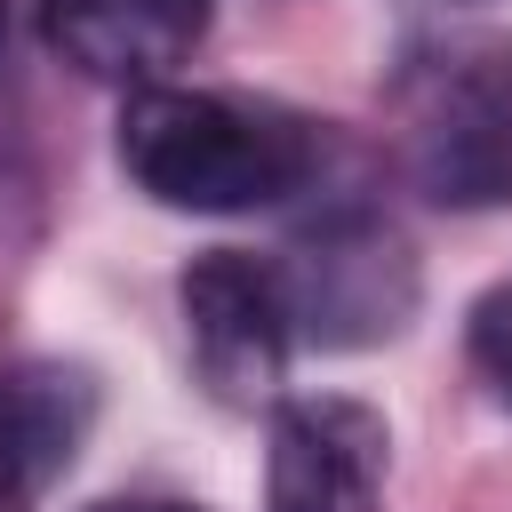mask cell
I'll return each mask as SVG.
<instances>
[{
	"label": "cell",
	"instance_id": "9c48e42d",
	"mask_svg": "<svg viewBox=\"0 0 512 512\" xmlns=\"http://www.w3.org/2000/svg\"><path fill=\"white\" fill-rule=\"evenodd\" d=\"M88 512H200V504H176V496H104Z\"/></svg>",
	"mask_w": 512,
	"mask_h": 512
},
{
	"label": "cell",
	"instance_id": "5b68a950",
	"mask_svg": "<svg viewBox=\"0 0 512 512\" xmlns=\"http://www.w3.org/2000/svg\"><path fill=\"white\" fill-rule=\"evenodd\" d=\"M288 280V312H296V336H320V344H368V336H392L416 280H408V256L392 232L376 224H328L304 256L280 264Z\"/></svg>",
	"mask_w": 512,
	"mask_h": 512
},
{
	"label": "cell",
	"instance_id": "277c9868",
	"mask_svg": "<svg viewBox=\"0 0 512 512\" xmlns=\"http://www.w3.org/2000/svg\"><path fill=\"white\" fill-rule=\"evenodd\" d=\"M392 432L360 400H280L264 448V512H384Z\"/></svg>",
	"mask_w": 512,
	"mask_h": 512
},
{
	"label": "cell",
	"instance_id": "ba28073f",
	"mask_svg": "<svg viewBox=\"0 0 512 512\" xmlns=\"http://www.w3.org/2000/svg\"><path fill=\"white\" fill-rule=\"evenodd\" d=\"M472 360H480L488 392L512 408V288H488L472 304Z\"/></svg>",
	"mask_w": 512,
	"mask_h": 512
},
{
	"label": "cell",
	"instance_id": "52a82bcc",
	"mask_svg": "<svg viewBox=\"0 0 512 512\" xmlns=\"http://www.w3.org/2000/svg\"><path fill=\"white\" fill-rule=\"evenodd\" d=\"M88 416H96V392L80 368H56V360L0 368V504H24L48 480H64L88 440Z\"/></svg>",
	"mask_w": 512,
	"mask_h": 512
},
{
	"label": "cell",
	"instance_id": "6da1fadb",
	"mask_svg": "<svg viewBox=\"0 0 512 512\" xmlns=\"http://www.w3.org/2000/svg\"><path fill=\"white\" fill-rule=\"evenodd\" d=\"M312 128L280 104H248L224 88H136L120 112V168L144 200L192 216H248L280 208L312 184Z\"/></svg>",
	"mask_w": 512,
	"mask_h": 512
},
{
	"label": "cell",
	"instance_id": "3957f363",
	"mask_svg": "<svg viewBox=\"0 0 512 512\" xmlns=\"http://www.w3.org/2000/svg\"><path fill=\"white\" fill-rule=\"evenodd\" d=\"M176 304H184L192 368L224 408H256V400L280 392L288 344H296V312H288V280H280L272 256L208 248V256L184 264Z\"/></svg>",
	"mask_w": 512,
	"mask_h": 512
},
{
	"label": "cell",
	"instance_id": "30bf717a",
	"mask_svg": "<svg viewBox=\"0 0 512 512\" xmlns=\"http://www.w3.org/2000/svg\"><path fill=\"white\" fill-rule=\"evenodd\" d=\"M0 24H8V0H0Z\"/></svg>",
	"mask_w": 512,
	"mask_h": 512
},
{
	"label": "cell",
	"instance_id": "8992f818",
	"mask_svg": "<svg viewBox=\"0 0 512 512\" xmlns=\"http://www.w3.org/2000/svg\"><path fill=\"white\" fill-rule=\"evenodd\" d=\"M208 32V0H40V40L80 72L112 88L168 80Z\"/></svg>",
	"mask_w": 512,
	"mask_h": 512
},
{
	"label": "cell",
	"instance_id": "7a4b0ae2",
	"mask_svg": "<svg viewBox=\"0 0 512 512\" xmlns=\"http://www.w3.org/2000/svg\"><path fill=\"white\" fill-rule=\"evenodd\" d=\"M408 176L440 208L512 200V40H456L408 72Z\"/></svg>",
	"mask_w": 512,
	"mask_h": 512
}]
</instances>
